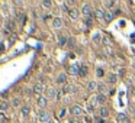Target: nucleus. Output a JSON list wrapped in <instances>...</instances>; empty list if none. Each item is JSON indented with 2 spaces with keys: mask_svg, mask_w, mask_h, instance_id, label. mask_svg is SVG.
Returning a JSON list of instances; mask_svg holds the SVG:
<instances>
[{
  "mask_svg": "<svg viewBox=\"0 0 135 123\" xmlns=\"http://www.w3.org/2000/svg\"><path fill=\"white\" fill-rule=\"evenodd\" d=\"M38 120L39 123H48L51 120V116L47 110H39L38 112Z\"/></svg>",
  "mask_w": 135,
  "mask_h": 123,
  "instance_id": "obj_1",
  "label": "nucleus"
},
{
  "mask_svg": "<svg viewBox=\"0 0 135 123\" xmlns=\"http://www.w3.org/2000/svg\"><path fill=\"white\" fill-rule=\"evenodd\" d=\"M92 103L96 106V104H105L106 103V96H103V94H96L94 97H93V100H92Z\"/></svg>",
  "mask_w": 135,
  "mask_h": 123,
  "instance_id": "obj_2",
  "label": "nucleus"
},
{
  "mask_svg": "<svg viewBox=\"0 0 135 123\" xmlns=\"http://www.w3.org/2000/svg\"><path fill=\"white\" fill-rule=\"evenodd\" d=\"M70 113L73 116H81L84 113V110L78 106V104H74V106H71V109H70Z\"/></svg>",
  "mask_w": 135,
  "mask_h": 123,
  "instance_id": "obj_3",
  "label": "nucleus"
},
{
  "mask_svg": "<svg viewBox=\"0 0 135 123\" xmlns=\"http://www.w3.org/2000/svg\"><path fill=\"white\" fill-rule=\"evenodd\" d=\"M81 13H83V16L87 19V17H92V7H90V4H83V7H81Z\"/></svg>",
  "mask_w": 135,
  "mask_h": 123,
  "instance_id": "obj_4",
  "label": "nucleus"
},
{
  "mask_svg": "<svg viewBox=\"0 0 135 123\" xmlns=\"http://www.w3.org/2000/svg\"><path fill=\"white\" fill-rule=\"evenodd\" d=\"M36 103H38V106L41 107V110H44V109H45V106L48 104V98L44 97V96H39V97H38V100H36Z\"/></svg>",
  "mask_w": 135,
  "mask_h": 123,
  "instance_id": "obj_5",
  "label": "nucleus"
},
{
  "mask_svg": "<svg viewBox=\"0 0 135 123\" xmlns=\"http://www.w3.org/2000/svg\"><path fill=\"white\" fill-rule=\"evenodd\" d=\"M80 73V65H77V64H71V65H68V74H71V75H76V74Z\"/></svg>",
  "mask_w": 135,
  "mask_h": 123,
  "instance_id": "obj_6",
  "label": "nucleus"
},
{
  "mask_svg": "<svg viewBox=\"0 0 135 123\" xmlns=\"http://www.w3.org/2000/svg\"><path fill=\"white\" fill-rule=\"evenodd\" d=\"M57 91H55V88H47V98H51V100H57Z\"/></svg>",
  "mask_w": 135,
  "mask_h": 123,
  "instance_id": "obj_7",
  "label": "nucleus"
},
{
  "mask_svg": "<svg viewBox=\"0 0 135 123\" xmlns=\"http://www.w3.org/2000/svg\"><path fill=\"white\" fill-rule=\"evenodd\" d=\"M34 93L39 97L41 94L44 93V82H39V84H35V87H34Z\"/></svg>",
  "mask_w": 135,
  "mask_h": 123,
  "instance_id": "obj_8",
  "label": "nucleus"
},
{
  "mask_svg": "<svg viewBox=\"0 0 135 123\" xmlns=\"http://www.w3.org/2000/svg\"><path fill=\"white\" fill-rule=\"evenodd\" d=\"M52 26H54L55 29H61V28H63V19H61V17H54Z\"/></svg>",
  "mask_w": 135,
  "mask_h": 123,
  "instance_id": "obj_9",
  "label": "nucleus"
},
{
  "mask_svg": "<svg viewBox=\"0 0 135 123\" xmlns=\"http://www.w3.org/2000/svg\"><path fill=\"white\" fill-rule=\"evenodd\" d=\"M68 15H70V17H71V19H74V20H76L80 13H78V10H77L76 7H70V9H68Z\"/></svg>",
  "mask_w": 135,
  "mask_h": 123,
  "instance_id": "obj_10",
  "label": "nucleus"
},
{
  "mask_svg": "<svg viewBox=\"0 0 135 123\" xmlns=\"http://www.w3.org/2000/svg\"><path fill=\"white\" fill-rule=\"evenodd\" d=\"M93 17H96V19H105V12L102 9H96L94 13H93Z\"/></svg>",
  "mask_w": 135,
  "mask_h": 123,
  "instance_id": "obj_11",
  "label": "nucleus"
},
{
  "mask_svg": "<svg viewBox=\"0 0 135 123\" xmlns=\"http://www.w3.org/2000/svg\"><path fill=\"white\" fill-rule=\"evenodd\" d=\"M97 88H99V94H103V96H106V94H108V91H109V88H108L105 84H99V87H97Z\"/></svg>",
  "mask_w": 135,
  "mask_h": 123,
  "instance_id": "obj_12",
  "label": "nucleus"
},
{
  "mask_svg": "<svg viewBox=\"0 0 135 123\" xmlns=\"http://www.w3.org/2000/svg\"><path fill=\"white\" fill-rule=\"evenodd\" d=\"M87 73H89L87 67H86L84 64H81V65H80V73H78V75H80V77H86V75H87Z\"/></svg>",
  "mask_w": 135,
  "mask_h": 123,
  "instance_id": "obj_13",
  "label": "nucleus"
},
{
  "mask_svg": "<svg viewBox=\"0 0 135 123\" xmlns=\"http://www.w3.org/2000/svg\"><path fill=\"white\" fill-rule=\"evenodd\" d=\"M67 42H68V39L64 36V35H58V43L61 45V46H66Z\"/></svg>",
  "mask_w": 135,
  "mask_h": 123,
  "instance_id": "obj_14",
  "label": "nucleus"
},
{
  "mask_svg": "<svg viewBox=\"0 0 135 123\" xmlns=\"http://www.w3.org/2000/svg\"><path fill=\"white\" fill-rule=\"evenodd\" d=\"M9 109V103L6 100H3V101H0V113H3V112H6Z\"/></svg>",
  "mask_w": 135,
  "mask_h": 123,
  "instance_id": "obj_15",
  "label": "nucleus"
},
{
  "mask_svg": "<svg viewBox=\"0 0 135 123\" xmlns=\"http://www.w3.org/2000/svg\"><path fill=\"white\" fill-rule=\"evenodd\" d=\"M66 81H67V75H66L64 73H61L58 75V78H57V82H58V84H64Z\"/></svg>",
  "mask_w": 135,
  "mask_h": 123,
  "instance_id": "obj_16",
  "label": "nucleus"
},
{
  "mask_svg": "<svg viewBox=\"0 0 135 123\" xmlns=\"http://www.w3.org/2000/svg\"><path fill=\"white\" fill-rule=\"evenodd\" d=\"M97 87H99V85H97V82L96 81H90L89 84H87V90L89 91H94Z\"/></svg>",
  "mask_w": 135,
  "mask_h": 123,
  "instance_id": "obj_17",
  "label": "nucleus"
},
{
  "mask_svg": "<svg viewBox=\"0 0 135 123\" xmlns=\"http://www.w3.org/2000/svg\"><path fill=\"white\" fill-rule=\"evenodd\" d=\"M116 81H118L116 75H115V74H109V77H108V82H109V84H115Z\"/></svg>",
  "mask_w": 135,
  "mask_h": 123,
  "instance_id": "obj_18",
  "label": "nucleus"
},
{
  "mask_svg": "<svg viewBox=\"0 0 135 123\" xmlns=\"http://www.w3.org/2000/svg\"><path fill=\"white\" fill-rule=\"evenodd\" d=\"M29 112H31L29 106H23V107H22V116H23V117H28V116H29Z\"/></svg>",
  "mask_w": 135,
  "mask_h": 123,
  "instance_id": "obj_19",
  "label": "nucleus"
},
{
  "mask_svg": "<svg viewBox=\"0 0 135 123\" xmlns=\"http://www.w3.org/2000/svg\"><path fill=\"white\" fill-rule=\"evenodd\" d=\"M63 93H76V88L71 87V85H66V87L63 88Z\"/></svg>",
  "mask_w": 135,
  "mask_h": 123,
  "instance_id": "obj_20",
  "label": "nucleus"
},
{
  "mask_svg": "<svg viewBox=\"0 0 135 123\" xmlns=\"http://www.w3.org/2000/svg\"><path fill=\"white\" fill-rule=\"evenodd\" d=\"M99 115H100L102 117H106V116L109 115V110H108L106 107H102L100 110H99Z\"/></svg>",
  "mask_w": 135,
  "mask_h": 123,
  "instance_id": "obj_21",
  "label": "nucleus"
},
{
  "mask_svg": "<svg viewBox=\"0 0 135 123\" xmlns=\"http://www.w3.org/2000/svg\"><path fill=\"white\" fill-rule=\"evenodd\" d=\"M12 106H13V107H19V106H20V98H17V97L12 98Z\"/></svg>",
  "mask_w": 135,
  "mask_h": 123,
  "instance_id": "obj_22",
  "label": "nucleus"
},
{
  "mask_svg": "<svg viewBox=\"0 0 135 123\" xmlns=\"http://www.w3.org/2000/svg\"><path fill=\"white\" fill-rule=\"evenodd\" d=\"M112 19H113V15H112L110 12H105V20H106V22H110Z\"/></svg>",
  "mask_w": 135,
  "mask_h": 123,
  "instance_id": "obj_23",
  "label": "nucleus"
},
{
  "mask_svg": "<svg viewBox=\"0 0 135 123\" xmlns=\"http://www.w3.org/2000/svg\"><path fill=\"white\" fill-rule=\"evenodd\" d=\"M67 45L73 49L74 46H76V39H74V38H70V39H68V42H67Z\"/></svg>",
  "mask_w": 135,
  "mask_h": 123,
  "instance_id": "obj_24",
  "label": "nucleus"
},
{
  "mask_svg": "<svg viewBox=\"0 0 135 123\" xmlns=\"http://www.w3.org/2000/svg\"><path fill=\"white\" fill-rule=\"evenodd\" d=\"M66 115H67V110L63 107V109L60 110V113H58V117H60V119H64V117H66Z\"/></svg>",
  "mask_w": 135,
  "mask_h": 123,
  "instance_id": "obj_25",
  "label": "nucleus"
},
{
  "mask_svg": "<svg viewBox=\"0 0 135 123\" xmlns=\"http://www.w3.org/2000/svg\"><path fill=\"white\" fill-rule=\"evenodd\" d=\"M16 39H17V35H16V33H12V35H10V38H9V43L12 45V43L16 41Z\"/></svg>",
  "mask_w": 135,
  "mask_h": 123,
  "instance_id": "obj_26",
  "label": "nucleus"
},
{
  "mask_svg": "<svg viewBox=\"0 0 135 123\" xmlns=\"http://www.w3.org/2000/svg\"><path fill=\"white\" fill-rule=\"evenodd\" d=\"M86 109H87V112H89V113H92L93 110H94V104H93V103H87Z\"/></svg>",
  "mask_w": 135,
  "mask_h": 123,
  "instance_id": "obj_27",
  "label": "nucleus"
},
{
  "mask_svg": "<svg viewBox=\"0 0 135 123\" xmlns=\"http://www.w3.org/2000/svg\"><path fill=\"white\" fill-rule=\"evenodd\" d=\"M103 4H105V6H106V7H112V6H113V4H115V1H113V0H110V1H103Z\"/></svg>",
  "mask_w": 135,
  "mask_h": 123,
  "instance_id": "obj_28",
  "label": "nucleus"
},
{
  "mask_svg": "<svg viewBox=\"0 0 135 123\" xmlns=\"http://www.w3.org/2000/svg\"><path fill=\"white\" fill-rule=\"evenodd\" d=\"M6 120H7L6 115H4V113H0V123H4Z\"/></svg>",
  "mask_w": 135,
  "mask_h": 123,
  "instance_id": "obj_29",
  "label": "nucleus"
},
{
  "mask_svg": "<svg viewBox=\"0 0 135 123\" xmlns=\"http://www.w3.org/2000/svg\"><path fill=\"white\" fill-rule=\"evenodd\" d=\"M42 6H45V7H50V6H52V1H50V0H45V1H42Z\"/></svg>",
  "mask_w": 135,
  "mask_h": 123,
  "instance_id": "obj_30",
  "label": "nucleus"
},
{
  "mask_svg": "<svg viewBox=\"0 0 135 123\" xmlns=\"http://www.w3.org/2000/svg\"><path fill=\"white\" fill-rule=\"evenodd\" d=\"M100 35H99V33H97V35H94V36H93V41L96 42V43H97V42H100Z\"/></svg>",
  "mask_w": 135,
  "mask_h": 123,
  "instance_id": "obj_31",
  "label": "nucleus"
},
{
  "mask_svg": "<svg viewBox=\"0 0 135 123\" xmlns=\"http://www.w3.org/2000/svg\"><path fill=\"white\" fill-rule=\"evenodd\" d=\"M118 119H119V120H124V119H127V115H125V113H119Z\"/></svg>",
  "mask_w": 135,
  "mask_h": 123,
  "instance_id": "obj_32",
  "label": "nucleus"
},
{
  "mask_svg": "<svg viewBox=\"0 0 135 123\" xmlns=\"http://www.w3.org/2000/svg\"><path fill=\"white\" fill-rule=\"evenodd\" d=\"M25 20H26V16H23V15H20V25H22V26L25 25Z\"/></svg>",
  "mask_w": 135,
  "mask_h": 123,
  "instance_id": "obj_33",
  "label": "nucleus"
},
{
  "mask_svg": "<svg viewBox=\"0 0 135 123\" xmlns=\"http://www.w3.org/2000/svg\"><path fill=\"white\" fill-rule=\"evenodd\" d=\"M96 74H97V77H102V75H103V70H97Z\"/></svg>",
  "mask_w": 135,
  "mask_h": 123,
  "instance_id": "obj_34",
  "label": "nucleus"
},
{
  "mask_svg": "<svg viewBox=\"0 0 135 123\" xmlns=\"http://www.w3.org/2000/svg\"><path fill=\"white\" fill-rule=\"evenodd\" d=\"M119 123H131V120H129V119H124V120H119Z\"/></svg>",
  "mask_w": 135,
  "mask_h": 123,
  "instance_id": "obj_35",
  "label": "nucleus"
},
{
  "mask_svg": "<svg viewBox=\"0 0 135 123\" xmlns=\"http://www.w3.org/2000/svg\"><path fill=\"white\" fill-rule=\"evenodd\" d=\"M129 93H131V94H134V96H135V87H131V88H129Z\"/></svg>",
  "mask_w": 135,
  "mask_h": 123,
  "instance_id": "obj_36",
  "label": "nucleus"
},
{
  "mask_svg": "<svg viewBox=\"0 0 135 123\" xmlns=\"http://www.w3.org/2000/svg\"><path fill=\"white\" fill-rule=\"evenodd\" d=\"M132 115H134V117H135V109H132Z\"/></svg>",
  "mask_w": 135,
  "mask_h": 123,
  "instance_id": "obj_37",
  "label": "nucleus"
},
{
  "mask_svg": "<svg viewBox=\"0 0 135 123\" xmlns=\"http://www.w3.org/2000/svg\"><path fill=\"white\" fill-rule=\"evenodd\" d=\"M71 123H81V122H78V120H76V122H74V120H73Z\"/></svg>",
  "mask_w": 135,
  "mask_h": 123,
  "instance_id": "obj_38",
  "label": "nucleus"
},
{
  "mask_svg": "<svg viewBox=\"0 0 135 123\" xmlns=\"http://www.w3.org/2000/svg\"><path fill=\"white\" fill-rule=\"evenodd\" d=\"M0 26H1V20H0Z\"/></svg>",
  "mask_w": 135,
  "mask_h": 123,
  "instance_id": "obj_39",
  "label": "nucleus"
}]
</instances>
